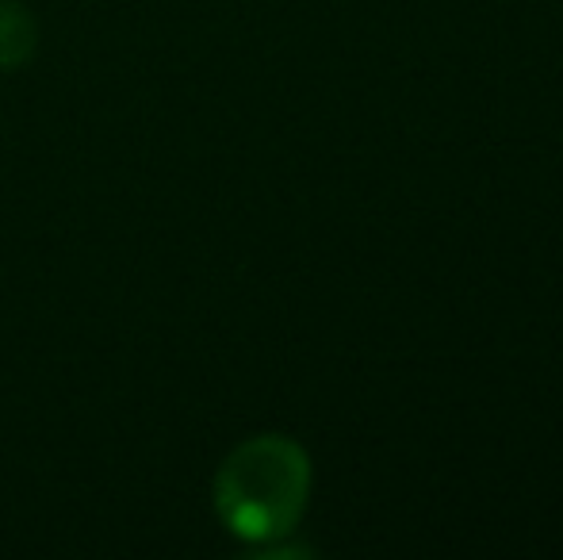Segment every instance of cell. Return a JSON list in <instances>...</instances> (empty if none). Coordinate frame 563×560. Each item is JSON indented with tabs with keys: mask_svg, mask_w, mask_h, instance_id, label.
Here are the masks:
<instances>
[{
	"mask_svg": "<svg viewBox=\"0 0 563 560\" xmlns=\"http://www.w3.org/2000/svg\"><path fill=\"white\" fill-rule=\"evenodd\" d=\"M311 495V457L284 433H257L216 472V515L234 538L268 546L299 526Z\"/></svg>",
	"mask_w": 563,
	"mask_h": 560,
	"instance_id": "1",
	"label": "cell"
},
{
	"mask_svg": "<svg viewBox=\"0 0 563 560\" xmlns=\"http://www.w3.org/2000/svg\"><path fill=\"white\" fill-rule=\"evenodd\" d=\"M38 51V23L23 0H0V69H23Z\"/></svg>",
	"mask_w": 563,
	"mask_h": 560,
	"instance_id": "2",
	"label": "cell"
}]
</instances>
